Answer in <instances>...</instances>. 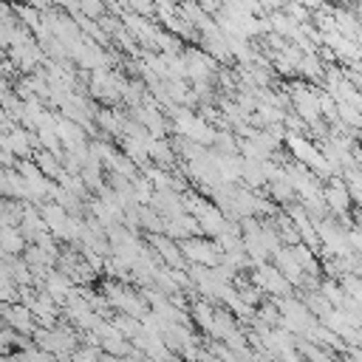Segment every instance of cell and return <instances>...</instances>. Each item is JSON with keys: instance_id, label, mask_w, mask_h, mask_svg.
Listing matches in <instances>:
<instances>
[{"instance_id": "obj_10", "label": "cell", "mask_w": 362, "mask_h": 362, "mask_svg": "<svg viewBox=\"0 0 362 362\" xmlns=\"http://www.w3.org/2000/svg\"><path fill=\"white\" fill-rule=\"evenodd\" d=\"M297 345H300V354H303V356H311V359H328V356H331V351H322L320 342H317V348H314V345H308V339H297Z\"/></svg>"}, {"instance_id": "obj_11", "label": "cell", "mask_w": 362, "mask_h": 362, "mask_svg": "<svg viewBox=\"0 0 362 362\" xmlns=\"http://www.w3.org/2000/svg\"><path fill=\"white\" fill-rule=\"evenodd\" d=\"M348 243H351V249H359L362 252V232H356V229L348 226Z\"/></svg>"}, {"instance_id": "obj_7", "label": "cell", "mask_w": 362, "mask_h": 362, "mask_svg": "<svg viewBox=\"0 0 362 362\" xmlns=\"http://www.w3.org/2000/svg\"><path fill=\"white\" fill-rule=\"evenodd\" d=\"M37 167L51 178V181H59L62 175H65V167H62V158L57 156V153H51V150H40L37 153Z\"/></svg>"}, {"instance_id": "obj_1", "label": "cell", "mask_w": 362, "mask_h": 362, "mask_svg": "<svg viewBox=\"0 0 362 362\" xmlns=\"http://www.w3.org/2000/svg\"><path fill=\"white\" fill-rule=\"evenodd\" d=\"M184 257L189 263H204V266H218L223 260V249L215 238H206V235H189L184 240H178Z\"/></svg>"}, {"instance_id": "obj_3", "label": "cell", "mask_w": 362, "mask_h": 362, "mask_svg": "<svg viewBox=\"0 0 362 362\" xmlns=\"http://www.w3.org/2000/svg\"><path fill=\"white\" fill-rule=\"evenodd\" d=\"M252 283H257L263 288V294H274V297H286L294 286L283 277V272L272 263H255V272H252Z\"/></svg>"}, {"instance_id": "obj_2", "label": "cell", "mask_w": 362, "mask_h": 362, "mask_svg": "<svg viewBox=\"0 0 362 362\" xmlns=\"http://www.w3.org/2000/svg\"><path fill=\"white\" fill-rule=\"evenodd\" d=\"M322 201H325V206H328L331 215L348 218V212H351V206H354V198H351V189H348V184H345V175H331V178H325V184H322Z\"/></svg>"}, {"instance_id": "obj_5", "label": "cell", "mask_w": 362, "mask_h": 362, "mask_svg": "<svg viewBox=\"0 0 362 362\" xmlns=\"http://www.w3.org/2000/svg\"><path fill=\"white\" fill-rule=\"evenodd\" d=\"M272 263L283 272V277H286L294 288H300V286H303V280H305V269H303V266H300V260L294 257L291 246H280V249L272 255Z\"/></svg>"}, {"instance_id": "obj_8", "label": "cell", "mask_w": 362, "mask_h": 362, "mask_svg": "<svg viewBox=\"0 0 362 362\" xmlns=\"http://www.w3.org/2000/svg\"><path fill=\"white\" fill-rule=\"evenodd\" d=\"M189 314L195 317V325H198L201 331H206V334L212 337V320H215V305H212V303H206V300H195V303H192V308H189Z\"/></svg>"}, {"instance_id": "obj_4", "label": "cell", "mask_w": 362, "mask_h": 362, "mask_svg": "<svg viewBox=\"0 0 362 362\" xmlns=\"http://www.w3.org/2000/svg\"><path fill=\"white\" fill-rule=\"evenodd\" d=\"M0 317H3V322L6 325H11L14 331H20V334H34V328H37V320H34V311L20 300V303H0Z\"/></svg>"}, {"instance_id": "obj_6", "label": "cell", "mask_w": 362, "mask_h": 362, "mask_svg": "<svg viewBox=\"0 0 362 362\" xmlns=\"http://www.w3.org/2000/svg\"><path fill=\"white\" fill-rule=\"evenodd\" d=\"M297 76H303V79H308V82H322L325 65L320 62L317 51H305V54L300 57V62H297Z\"/></svg>"}, {"instance_id": "obj_9", "label": "cell", "mask_w": 362, "mask_h": 362, "mask_svg": "<svg viewBox=\"0 0 362 362\" xmlns=\"http://www.w3.org/2000/svg\"><path fill=\"white\" fill-rule=\"evenodd\" d=\"M337 119H339L342 124L354 127V130L362 127V110H359V105H354V102H348V99H337Z\"/></svg>"}]
</instances>
